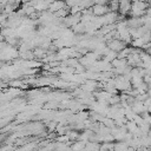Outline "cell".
<instances>
[{
    "instance_id": "cell-7",
    "label": "cell",
    "mask_w": 151,
    "mask_h": 151,
    "mask_svg": "<svg viewBox=\"0 0 151 151\" xmlns=\"http://www.w3.org/2000/svg\"><path fill=\"white\" fill-rule=\"evenodd\" d=\"M63 1H65V0H63Z\"/></svg>"
},
{
    "instance_id": "cell-1",
    "label": "cell",
    "mask_w": 151,
    "mask_h": 151,
    "mask_svg": "<svg viewBox=\"0 0 151 151\" xmlns=\"http://www.w3.org/2000/svg\"><path fill=\"white\" fill-rule=\"evenodd\" d=\"M125 46H126V44H125L123 40H120L119 38H112V39H110V40L107 41V47H109L110 50L117 52V53L120 52Z\"/></svg>"
},
{
    "instance_id": "cell-2",
    "label": "cell",
    "mask_w": 151,
    "mask_h": 151,
    "mask_svg": "<svg viewBox=\"0 0 151 151\" xmlns=\"http://www.w3.org/2000/svg\"><path fill=\"white\" fill-rule=\"evenodd\" d=\"M109 11L110 9H109V6L107 5H99V4H94V6L91 8L92 14L96 15V17H103Z\"/></svg>"
},
{
    "instance_id": "cell-4",
    "label": "cell",
    "mask_w": 151,
    "mask_h": 151,
    "mask_svg": "<svg viewBox=\"0 0 151 151\" xmlns=\"http://www.w3.org/2000/svg\"><path fill=\"white\" fill-rule=\"evenodd\" d=\"M92 4H99V5H107L110 0H91Z\"/></svg>"
},
{
    "instance_id": "cell-6",
    "label": "cell",
    "mask_w": 151,
    "mask_h": 151,
    "mask_svg": "<svg viewBox=\"0 0 151 151\" xmlns=\"http://www.w3.org/2000/svg\"><path fill=\"white\" fill-rule=\"evenodd\" d=\"M1 11H2V5L0 4V12H1Z\"/></svg>"
},
{
    "instance_id": "cell-3",
    "label": "cell",
    "mask_w": 151,
    "mask_h": 151,
    "mask_svg": "<svg viewBox=\"0 0 151 151\" xmlns=\"http://www.w3.org/2000/svg\"><path fill=\"white\" fill-rule=\"evenodd\" d=\"M65 6H66L65 1H63V0H53V1L50 4L48 9H50V12L54 13V12H57L58 9H60V8L65 7Z\"/></svg>"
},
{
    "instance_id": "cell-5",
    "label": "cell",
    "mask_w": 151,
    "mask_h": 151,
    "mask_svg": "<svg viewBox=\"0 0 151 151\" xmlns=\"http://www.w3.org/2000/svg\"><path fill=\"white\" fill-rule=\"evenodd\" d=\"M7 2H9V4H12V5H14V6L18 7V5L21 2V0H7Z\"/></svg>"
}]
</instances>
